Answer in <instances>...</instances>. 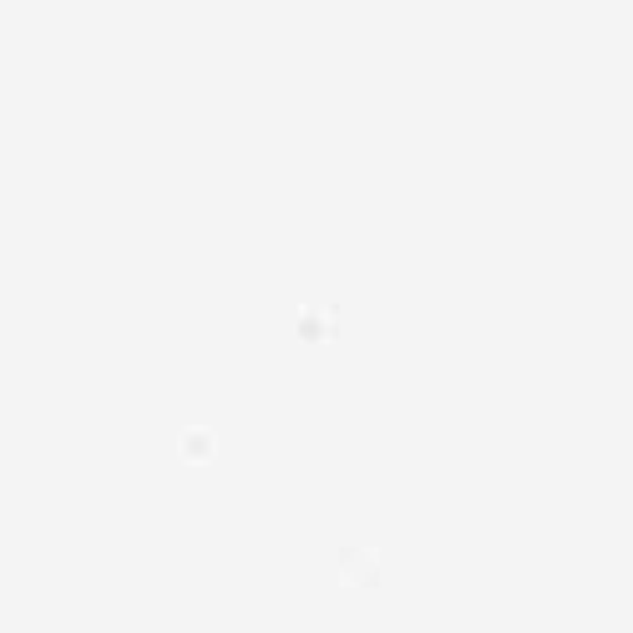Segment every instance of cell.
<instances>
[{
    "instance_id": "6da1fadb",
    "label": "cell",
    "mask_w": 633,
    "mask_h": 633,
    "mask_svg": "<svg viewBox=\"0 0 633 633\" xmlns=\"http://www.w3.org/2000/svg\"><path fill=\"white\" fill-rule=\"evenodd\" d=\"M173 452H178V461H188V467H203V461H213L219 441H213V431H203V426H183L178 441H173Z\"/></svg>"
}]
</instances>
